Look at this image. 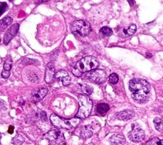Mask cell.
<instances>
[{
    "label": "cell",
    "mask_w": 163,
    "mask_h": 145,
    "mask_svg": "<svg viewBox=\"0 0 163 145\" xmlns=\"http://www.w3.org/2000/svg\"><path fill=\"white\" fill-rule=\"evenodd\" d=\"M51 122L52 125L59 129L64 128V129H72V128L77 127L80 122V120L78 118L66 120L62 118L56 114H52L51 116Z\"/></svg>",
    "instance_id": "4"
},
{
    "label": "cell",
    "mask_w": 163,
    "mask_h": 145,
    "mask_svg": "<svg viewBox=\"0 0 163 145\" xmlns=\"http://www.w3.org/2000/svg\"><path fill=\"white\" fill-rule=\"evenodd\" d=\"M7 7H8V5H7V3H5V2H2L1 3V7H0V10H1V14L2 15L6 11Z\"/></svg>",
    "instance_id": "27"
},
{
    "label": "cell",
    "mask_w": 163,
    "mask_h": 145,
    "mask_svg": "<svg viewBox=\"0 0 163 145\" xmlns=\"http://www.w3.org/2000/svg\"><path fill=\"white\" fill-rule=\"evenodd\" d=\"M71 30L73 33L85 36L90 33L91 27L89 22L84 20H78L72 24Z\"/></svg>",
    "instance_id": "5"
},
{
    "label": "cell",
    "mask_w": 163,
    "mask_h": 145,
    "mask_svg": "<svg viewBox=\"0 0 163 145\" xmlns=\"http://www.w3.org/2000/svg\"><path fill=\"white\" fill-rule=\"evenodd\" d=\"M56 72H55V66L52 62L48 63L45 70V80L47 84H51L54 82Z\"/></svg>",
    "instance_id": "9"
},
{
    "label": "cell",
    "mask_w": 163,
    "mask_h": 145,
    "mask_svg": "<svg viewBox=\"0 0 163 145\" xmlns=\"http://www.w3.org/2000/svg\"><path fill=\"white\" fill-rule=\"evenodd\" d=\"M136 31V26L135 24H131L128 29H123L122 30V33L121 35H122L121 37H128L130 36H132L135 34Z\"/></svg>",
    "instance_id": "16"
},
{
    "label": "cell",
    "mask_w": 163,
    "mask_h": 145,
    "mask_svg": "<svg viewBox=\"0 0 163 145\" xmlns=\"http://www.w3.org/2000/svg\"><path fill=\"white\" fill-rule=\"evenodd\" d=\"M22 62L24 64H25L26 65H28V64H35V62H37V60L30 59H28V58H25L24 59L22 60Z\"/></svg>",
    "instance_id": "26"
},
{
    "label": "cell",
    "mask_w": 163,
    "mask_h": 145,
    "mask_svg": "<svg viewBox=\"0 0 163 145\" xmlns=\"http://www.w3.org/2000/svg\"><path fill=\"white\" fill-rule=\"evenodd\" d=\"M146 145H163V139H160L158 138H154L146 142Z\"/></svg>",
    "instance_id": "21"
},
{
    "label": "cell",
    "mask_w": 163,
    "mask_h": 145,
    "mask_svg": "<svg viewBox=\"0 0 163 145\" xmlns=\"http://www.w3.org/2000/svg\"><path fill=\"white\" fill-rule=\"evenodd\" d=\"M10 75V71H7V70H4L3 71V72L2 73V76L3 78H8Z\"/></svg>",
    "instance_id": "28"
},
{
    "label": "cell",
    "mask_w": 163,
    "mask_h": 145,
    "mask_svg": "<svg viewBox=\"0 0 163 145\" xmlns=\"http://www.w3.org/2000/svg\"><path fill=\"white\" fill-rule=\"evenodd\" d=\"M100 33L105 36H110L113 35V31L111 28L105 26L101 28Z\"/></svg>",
    "instance_id": "22"
},
{
    "label": "cell",
    "mask_w": 163,
    "mask_h": 145,
    "mask_svg": "<svg viewBox=\"0 0 163 145\" xmlns=\"http://www.w3.org/2000/svg\"><path fill=\"white\" fill-rule=\"evenodd\" d=\"M110 109V106L106 103H100L96 106V111L100 115H104Z\"/></svg>",
    "instance_id": "17"
},
{
    "label": "cell",
    "mask_w": 163,
    "mask_h": 145,
    "mask_svg": "<svg viewBox=\"0 0 163 145\" xmlns=\"http://www.w3.org/2000/svg\"><path fill=\"white\" fill-rule=\"evenodd\" d=\"M8 133H9L10 134H12V133H13V127H12V126H10V127H9V129H8Z\"/></svg>",
    "instance_id": "31"
},
{
    "label": "cell",
    "mask_w": 163,
    "mask_h": 145,
    "mask_svg": "<svg viewBox=\"0 0 163 145\" xmlns=\"http://www.w3.org/2000/svg\"><path fill=\"white\" fill-rule=\"evenodd\" d=\"M145 134L144 131L138 126H133V130L128 133L129 139L135 143L143 141L145 139Z\"/></svg>",
    "instance_id": "8"
},
{
    "label": "cell",
    "mask_w": 163,
    "mask_h": 145,
    "mask_svg": "<svg viewBox=\"0 0 163 145\" xmlns=\"http://www.w3.org/2000/svg\"><path fill=\"white\" fill-rule=\"evenodd\" d=\"M24 141V138L21 134H18L14 137L12 140V143L13 145H22Z\"/></svg>",
    "instance_id": "20"
},
{
    "label": "cell",
    "mask_w": 163,
    "mask_h": 145,
    "mask_svg": "<svg viewBox=\"0 0 163 145\" xmlns=\"http://www.w3.org/2000/svg\"><path fill=\"white\" fill-rule=\"evenodd\" d=\"M55 77L59 81H62L64 86H68L72 83V78L68 73L65 70H59L56 73Z\"/></svg>",
    "instance_id": "10"
},
{
    "label": "cell",
    "mask_w": 163,
    "mask_h": 145,
    "mask_svg": "<svg viewBox=\"0 0 163 145\" xmlns=\"http://www.w3.org/2000/svg\"><path fill=\"white\" fill-rule=\"evenodd\" d=\"M10 1H12V0H10Z\"/></svg>",
    "instance_id": "33"
},
{
    "label": "cell",
    "mask_w": 163,
    "mask_h": 145,
    "mask_svg": "<svg viewBox=\"0 0 163 145\" xmlns=\"http://www.w3.org/2000/svg\"><path fill=\"white\" fill-rule=\"evenodd\" d=\"M156 129L159 133H163V121L159 117H156L154 120Z\"/></svg>",
    "instance_id": "18"
},
{
    "label": "cell",
    "mask_w": 163,
    "mask_h": 145,
    "mask_svg": "<svg viewBox=\"0 0 163 145\" xmlns=\"http://www.w3.org/2000/svg\"><path fill=\"white\" fill-rule=\"evenodd\" d=\"M19 29V24H15L12 25L8 30L7 31L4 37H3V43L5 45H8L10 41L15 37V36L17 34L18 30Z\"/></svg>",
    "instance_id": "11"
},
{
    "label": "cell",
    "mask_w": 163,
    "mask_h": 145,
    "mask_svg": "<svg viewBox=\"0 0 163 145\" xmlns=\"http://www.w3.org/2000/svg\"><path fill=\"white\" fill-rule=\"evenodd\" d=\"M47 89L45 88L37 89L32 92V99L35 102H39L42 101L47 94Z\"/></svg>",
    "instance_id": "12"
},
{
    "label": "cell",
    "mask_w": 163,
    "mask_h": 145,
    "mask_svg": "<svg viewBox=\"0 0 163 145\" xmlns=\"http://www.w3.org/2000/svg\"><path fill=\"white\" fill-rule=\"evenodd\" d=\"M127 2H128V3H129V5L131 6V7H132V6L134 5V3H135L134 0H127Z\"/></svg>",
    "instance_id": "30"
},
{
    "label": "cell",
    "mask_w": 163,
    "mask_h": 145,
    "mask_svg": "<svg viewBox=\"0 0 163 145\" xmlns=\"http://www.w3.org/2000/svg\"><path fill=\"white\" fill-rule=\"evenodd\" d=\"M86 78L93 83L101 84L106 81L107 75L106 72L102 70H94L87 72Z\"/></svg>",
    "instance_id": "6"
},
{
    "label": "cell",
    "mask_w": 163,
    "mask_h": 145,
    "mask_svg": "<svg viewBox=\"0 0 163 145\" xmlns=\"http://www.w3.org/2000/svg\"><path fill=\"white\" fill-rule=\"evenodd\" d=\"M99 62L93 56H87L78 61L72 68L73 74L77 77H80L84 73L89 72L97 69Z\"/></svg>",
    "instance_id": "2"
},
{
    "label": "cell",
    "mask_w": 163,
    "mask_h": 145,
    "mask_svg": "<svg viewBox=\"0 0 163 145\" xmlns=\"http://www.w3.org/2000/svg\"><path fill=\"white\" fill-rule=\"evenodd\" d=\"M80 108L76 115V118L84 119L88 117L92 111L93 103L89 97L86 94H79L78 96Z\"/></svg>",
    "instance_id": "3"
},
{
    "label": "cell",
    "mask_w": 163,
    "mask_h": 145,
    "mask_svg": "<svg viewBox=\"0 0 163 145\" xmlns=\"http://www.w3.org/2000/svg\"><path fill=\"white\" fill-rule=\"evenodd\" d=\"M146 57L147 58H151V57H152V54H150V53H146Z\"/></svg>",
    "instance_id": "32"
},
{
    "label": "cell",
    "mask_w": 163,
    "mask_h": 145,
    "mask_svg": "<svg viewBox=\"0 0 163 145\" xmlns=\"http://www.w3.org/2000/svg\"><path fill=\"white\" fill-rule=\"evenodd\" d=\"M82 90L83 92L86 95H90L93 92V87L88 84H83L82 85Z\"/></svg>",
    "instance_id": "23"
},
{
    "label": "cell",
    "mask_w": 163,
    "mask_h": 145,
    "mask_svg": "<svg viewBox=\"0 0 163 145\" xmlns=\"http://www.w3.org/2000/svg\"><path fill=\"white\" fill-rule=\"evenodd\" d=\"M116 117L121 120H129L134 117L135 114L132 109H125L124 111L117 113Z\"/></svg>",
    "instance_id": "13"
},
{
    "label": "cell",
    "mask_w": 163,
    "mask_h": 145,
    "mask_svg": "<svg viewBox=\"0 0 163 145\" xmlns=\"http://www.w3.org/2000/svg\"><path fill=\"white\" fill-rule=\"evenodd\" d=\"M12 22H13V19L12 17H7L1 21V22H0V25H1V27L2 29H4L9 26L12 23Z\"/></svg>",
    "instance_id": "19"
},
{
    "label": "cell",
    "mask_w": 163,
    "mask_h": 145,
    "mask_svg": "<svg viewBox=\"0 0 163 145\" xmlns=\"http://www.w3.org/2000/svg\"><path fill=\"white\" fill-rule=\"evenodd\" d=\"M45 138L56 145H62L64 143L65 140L63 134L58 130H52L49 131L45 134Z\"/></svg>",
    "instance_id": "7"
},
{
    "label": "cell",
    "mask_w": 163,
    "mask_h": 145,
    "mask_svg": "<svg viewBox=\"0 0 163 145\" xmlns=\"http://www.w3.org/2000/svg\"><path fill=\"white\" fill-rule=\"evenodd\" d=\"M109 141L111 145H123L126 143V138L122 134H116L110 137Z\"/></svg>",
    "instance_id": "14"
},
{
    "label": "cell",
    "mask_w": 163,
    "mask_h": 145,
    "mask_svg": "<svg viewBox=\"0 0 163 145\" xmlns=\"http://www.w3.org/2000/svg\"><path fill=\"white\" fill-rule=\"evenodd\" d=\"M93 134L92 128L91 125H86L82 128L80 136L81 137L84 139H88L91 138Z\"/></svg>",
    "instance_id": "15"
},
{
    "label": "cell",
    "mask_w": 163,
    "mask_h": 145,
    "mask_svg": "<svg viewBox=\"0 0 163 145\" xmlns=\"http://www.w3.org/2000/svg\"><path fill=\"white\" fill-rule=\"evenodd\" d=\"M12 60L11 58H8L6 59V60L5 61L4 63V70H7V71H10L12 68Z\"/></svg>",
    "instance_id": "25"
},
{
    "label": "cell",
    "mask_w": 163,
    "mask_h": 145,
    "mask_svg": "<svg viewBox=\"0 0 163 145\" xmlns=\"http://www.w3.org/2000/svg\"><path fill=\"white\" fill-rule=\"evenodd\" d=\"M108 81L111 84H116L119 82V76L116 73H112L108 77Z\"/></svg>",
    "instance_id": "24"
},
{
    "label": "cell",
    "mask_w": 163,
    "mask_h": 145,
    "mask_svg": "<svg viewBox=\"0 0 163 145\" xmlns=\"http://www.w3.org/2000/svg\"><path fill=\"white\" fill-rule=\"evenodd\" d=\"M129 90L132 98L138 103L147 102L151 97V85L145 80L134 78L130 80L129 84Z\"/></svg>",
    "instance_id": "1"
},
{
    "label": "cell",
    "mask_w": 163,
    "mask_h": 145,
    "mask_svg": "<svg viewBox=\"0 0 163 145\" xmlns=\"http://www.w3.org/2000/svg\"><path fill=\"white\" fill-rule=\"evenodd\" d=\"M48 1H50V0H36L35 3L36 5H39V4H40V3H42L47 2H48Z\"/></svg>",
    "instance_id": "29"
}]
</instances>
